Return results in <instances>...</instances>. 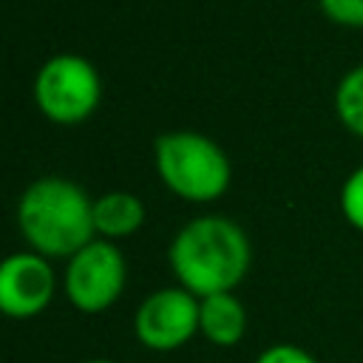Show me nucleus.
I'll return each mask as SVG.
<instances>
[{"mask_svg":"<svg viewBox=\"0 0 363 363\" xmlns=\"http://www.w3.org/2000/svg\"><path fill=\"white\" fill-rule=\"evenodd\" d=\"M170 267L193 295L207 298L230 292L250 267V241L235 221L201 216L176 233Z\"/></svg>","mask_w":363,"mask_h":363,"instance_id":"nucleus-1","label":"nucleus"},{"mask_svg":"<svg viewBox=\"0 0 363 363\" xmlns=\"http://www.w3.org/2000/svg\"><path fill=\"white\" fill-rule=\"evenodd\" d=\"M23 235L43 255H74L91 244L94 201L68 179L45 176L26 187L17 207Z\"/></svg>","mask_w":363,"mask_h":363,"instance_id":"nucleus-2","label":"nucleus"},{"mask_svg":"<svg viewBox=\"0 0 363 363\" xmlns=\"http://www.w3.org/2000/svg\"><path fill=\"white\" fill-rule=\"evenodd\" d=\"M153 153L156 170L164 179V184L190 201H210L221 196L230 184V159L204 133H162L153 145Z\"/></svg>","mask_w":363,"mask_h":363,"instance_id":"nucleus-3","label":"nucleus"},{"mask_svg":"<svg viewBox=\"0 0 363 363\" xmlns=\"http://www.w3.org/2000/svg\"><path fill=\"white\" fill-rule=\"evenodd\" d=\"M34 99L54 122H79L99 102V74L77 54H57L37 71Z\"/></svg>","mask_w":363,"mask_h":363,"instance_id":"nucleus-4","label":"nucleus"},{"mask_svg":"<svg viewBox=\"0 0 363 363\" xmlns=\"http://www.w3.org/2000/svg\"><path fill=\"white\" fill-rule=\"evenodd\" d=\"M125 286L122 252L108 241H91L71 255L65 269V292L82 312L108 309Z\"/></svg>","mask_w":363,"mask_h":363,"instance_id":"nucleus-5","label":"nucleus"},{"mask_svg":"<svg viewBox=\"0 0 363 363\" xmlns=\"http://www.w3.org/2000/svg\"><path fill=\"white\" fill-rule=\"evenodd\" d=\"M199 329V303L187 289H159L136 312V337L159 352L182 346Z\"/></svg>","mask_w":363,"mask_h":363,"instance_id":"nucleus-6","label":"nucleus"},{"mask_svg":"<svg viewBox=\"0 0 363 363\" xmlns=\"http://www.w3.org/2000/svg\"><path fill=\"white\" fill-rule=\"evenodd\" d=\"M54 272L43 255L14 252L0 267V309L11 318H31L51 301Z\"/></svg>","mask_w":363,"mask_h":363,"instance_id":"nucleus-7","label":"nucleus"},{"mask_svg":"<svg viewBox=\"0 0 363 363\" xmlns=\"http://www.w3.org/2000/svg\"><path fill=\"white\" fill-rule=\"evenodd\" d=\"M247 326V315L244 306L235 295L230 292H218V295H207L199 303V329L218 346H233L235 340H241Z\"/></svg>","mask_w":363,"mask_h":363,"instance_id":"nucleus-8","label":"nucleus"},{"mask_svg":"<svg viewBox=\"0 0 363 363\" xmlns=\"http://www.w3.org/2000/svg\"><path fill=\"white\" fill-rule=\"evenodd\" d=\"M142 218H145L142 201L125 190L105 193L94 201V227H96V233H102L108 238L130 235L133 230H139Z\"/></svg>","mask_w":363,"mask_h":363,"instance_id":"nucleus-9","label":"nucleus"},{"mask_svg":"<svg viewBox=\"0 0 363 363\" xmlns=\"http://www.w3.org/2000/svg\"><path fill=\"white\" fill-rule=\"evenodd\" d=\"M335 108H337L340 122L357 136H363V65L352 68L340 79L335 91Z\"/></svg>","mask_w":363,"mask_h":363,"instance_id":"nucleus-10","label":"nucleus"},{"mask_svg":"<svg viewBox=\"0 0 363 363\" xmlns=\"http://www.w3.org/2000/svg\"><path fill=\"white\" fill-rule=\"evenodd\" d=\"M340 207H343V216L349 218V224H354L357 230H363V167H357L343 182Z\"/></svg>","mask_w":363,"mask_h":363,"instance_id":"nucleus-11","label":"nucleus"},{"mask_svg":"<svg viewBox=\"0 0 363 363\" xmlns=\"http://www.w3.org/2000/svg\"><path fill=\"white\" fill-rule=\"evenodd\" d=\"M320 9L343 26H363V0H320Z\"/></svg>","mask_w":363,"mask_h":363,"instance_id":"nucleus-12","label":"nucleus"},{"mask_svg":"<svg viewBox=\"0 0 363 363\" xmlns=\"http://www.w3.org/2000/svg\"><path fill=\"white\" fill-rule=\"evenodd\" d=\"M255 363H315V360L303 349L281 343V346H269L267 352H261V357Z\"/></svg>","mask_w":363,"mask_h":363,"instance_id":"nucleus-13","label":"nucleus"},{"mask_svg":"<svg viewBox=\"0 0 363 363\" xmlns=\"http://www.w3.org/2000/svg\"><path fill=\"white\" fill-rule=\"evenodd\" d=\"M85 363H113V360H85Z\"/></svg>","mask_w":363,"mask_h":363,"instance_id":"nucleus-14","label":"nucleus"}]
</instances>
